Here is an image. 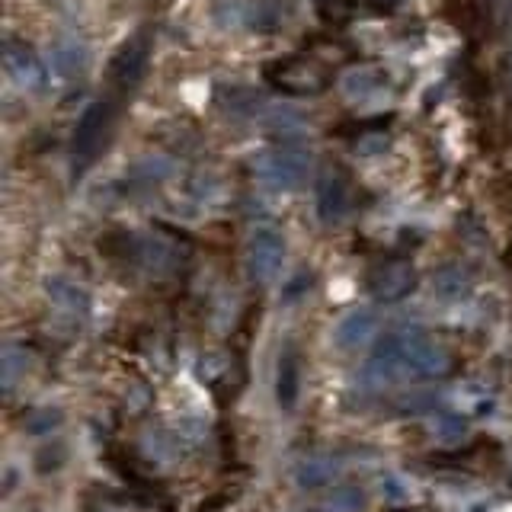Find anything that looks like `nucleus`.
Instances as JSON below:
<instances>
[{
  "label": "nucleus",
  "instance_id": "1",
  "mask_svg": "<svg viewBox=\"0 0 512 512\" xmlns=\"http://www.w3.org/2000/svg\"><path fill=\"white\" fill-rule=\"evenodd\" d=\"M308 170H311V154L298 148V144H276V148H266L253 164L256 180L276 192H292V189L304 186Z\"/></svg>",
  "mask_w": 512,
  "mask_h": 512
},
{
  "label": "nucleus",
  "instance_id": "2",
  "mask_svg": "<svg viewBox=\"0 0 512 512\" xmlns=\"http://www.w3.org/2000/svg\"><path fill=\"white\" fill-rule=\"evenodd\" d=\"M109 128H112V103L109 100H96L80 112L74 135H71L74 176H84V170L103 154L106 141H109Z\"/></svg>",
  "mask_w": 512,
  "mask_h": 512
},
{
  "label": "nucleus",
  "instance_id": "3",
  "mask_svg": "<svg viewBox=\"0 0 512 512\" xmlns=\"http://www.w3.org/2000/svg\"><path fill=\"white\" fill-rule=\"evenodd\" d=\"M263 77L272 90L285 96H320L330 84L324 68L301 55H285V58L269 61L263 68Z\"/></svg>",
  "mask_w": 512,
  "mask_h": 512
},
{
  "label": "nucleus",
  "instance_id": "4",
  "mask_svg": "<svg viewBox=\"0 0 512 512\" xmlns=\"http://www.w3.org/2000/svg\"><path fill=\"white\" fill-rule=\"evenodd\" d=\"M397 336H400V359H404V372H410L416 378H445L455 368L452 352H448L445 346H439L436 340H429L420 327L397 330Z\"/></svg>",
  "mask_w": 512,
  "mask_h": 512
},
{
  "label": "nucleus",
  "instance_id": "5",
  "mask_svg": "<svg viewBox=\"0 0 512 512\" xmlns=\"http://www.w3.org/2000/svg\"><path fill=\"white\" fill-rule=\"evenodd\" d=\"M215 20L231 29L276 32L285 23V10L276 0H221L215 4Z\"/></svg>",
  "mask_w": 512,
  "mask_h": 512
},
{
  "label": "nucleus",
  "instance_id": "6",
  "mask_svg": "<svg viewBox=\"0 0 512 512\" xmlns=\"http://www.w3.org/2000/svg\"><path fill=\"white\" fill-rule=\"evenodd\" d=\"M148 64H151V36L148 32H138V36L122 42V48L109 64L112 87L119 93H132L144 80V74H148Z\"/></svg>",
  "mask_w": 512,
  "mask_h": 512
},
{
  "label": "nucleus",
  "instance_id": "7",
  "mask_svg": "<svg viewBox=\"0 0 512 512\" xmlns=\"http://www.w3.org/2000/svg\"><path fill=\"white\" fill-rule=\"evenodd\" d=\"M125 244H128L125 250L128 260L141 266L144 272H151V276H170V272L183 263L180 247L157 234H128Z\"/></svg>",
  "mask_w": 512,
  "mask_h": 512
},
{
  "label": "nucleus",
  "instance_id": "8",
  "mask_svg": "<svg viewBox=\"0 0 512 512\" xmlns=\"http://www.w3.org/2000/svg\"><path fill=\"white\" fill-rule=\"evenodd\" d=\"M413 288H416V269L410 260H400V256L384 260L368 272V295L375 301H384V304L404 301Z\"/></svg>",
  "mask_w": 512,
  "mask_h": 512
},
{
  "label": "nucleus",
  "instance_id": "9",
  "mask_svg": "<svg viewBox=\"0 0 512 512\" xmlns=\"http://www.w3.org/2000/svg\"><path fill=\"white\" fill-rule=\"evenodd\" d=\"M285 263V237L276 228H256L247 247V272L253 282H272Z\"/></svg>",
  "mask_w": 512,
  "mask_h": 512
},
{
  "label": "nucleus",
  "instance_id": "10",
  "mask_svg": "<svg viewBox=\"0 0 512 512\" xmlns=\"http://www.w3.org/2000/svg\"><path fill=\"white\" fill-rule=\"evenodd\" d=\"M4 64H7V74L10 80L20 90H42L45 80H48V71L42 58L32 52V48L20 39H10L4 45Z\"/></svg>",
  "mask_w": 512,
  "mask_h": 512
},
{
  "label": "nucleus",
  "instance_id": "11",
  "mask_svg": "<svg viewBox=\"0 0 512 512\" xmlns=\"http://www.w3.org/2000/svg\"><path fill=\"white\" fill-rule=\"evenodd\" d=\"M346 212H349V183L336 167H327L317 176V218L324 224H340Z\"/></svg>",
  "mask_w": 512,
  "mask_h": 512
},
{
  "label": "nucleus",
  "instance_id": "12",
  "mask_svg": "<svg viewBox=\"0 0 512 512\" xmlns=\"http://www.w3.org/2000/svg\"><path fill=\"white\" fill-rule=\"evenodd\" d=\"M301 397V359L292 343H285L276 362V400L285 413H292Z\"/></svg>",
  "mask_w": 512,
  "mask_h": 512
},
{
  "label": "nucleus",
  "instance_id": "13",
  "mask_svg": "<svg viewBox=\"0 0 512 512\" xmlns=\"http://www.w3.org/2000/svg\"><path fill=\"white\" fill-rule=\"evenodd\" d=\"M215 106L224 112V116H231L237 122H244V119H253V122H260V112L266 106L263 96H256L250 87H228V84H218L215 87Z\"/></svg>",
  "mask_w": 512,
  "mask_h": 512
},
{
  "label": "nucleus",
  "instance_id": "14",
  "mask_svg": "<svg viewBox=\"0 0 512 512\" xmlns=\"http://www.w3.org/2000/svg\"><path fill=\"white\" fill-rule=\"evenodd\" d=\"M375 330H378V314L372 308H356L336 324L333 336H336V346L352 352V349H362L368 340H372Z\"/></svg>",
  "mask_w": 512,
  "mask_h": 512
},
{
  "label": "nucleus",
  "instance_id": "15",
  "mask_svg": "<svg viewBox=\"0 0 512 512\" xmlns=\"http://www.w3.org/2000/svg\"><path fill=\"white\" fill-rule=\"evenodd\" d=\"M340 90L352 103H368L388 90V77H384L378 68H372V64H359V68H349L340 77Z\"/></svg>",
  "mask_w": 512,
  "mask_h": 512
},
{
  "label": "nucleus",
  "instance_id": "16",
  "mask_svg": "<svg viewBox=\"0 0 512 512\" xmlns=\"http://www.w3.org/2000/svg\"><path fill=\"white\" fill-rule=\"evenodd\" d=\"M45 292H48V298H52L55 308L64 311L71 320H87L90 317V295H87V288H80L77 282L55 276V279L45 282Z\"/></svg>",
  "mask_w": 512,
  "mask_h": 512
},
{
  "label": "nucleus",
  "instance_id": "17",
  "mask_svg": "<svg viewBox=\"0 0 512 512\" xmlns=\"http://www.w3.org/2000/svg\"><path fill=\"white\" fill-rule=\"evenodd\" d=\"M87 61H90L87 45L80 42L77 36H61V39L52 45V68H55V74L64 77V80H74V77L84 74V71H87Z\"/></svg>",
  "mask_w": 512,
  "mask_h": 512
},
{
  "label": "nucleus",
  "instance_id": "18",
  "mask_svg": "<svg viewBox=\"0 0 512 512\" xmlns=\"http://www.w3.org/2000/svg\"><path fill=\"white\" fill-rule=\"evenodd\" d=\"M471 288H474L471 272L458 263H448L432 276V292H436L442 301H464L471 295Z\"/></svg>",
  "mask_w": 512,
  "mask_h": 512
},
{
  "label": "nucleus",
  "instance_id": "19",
  "mask_svg": "<svg viewBox=\"0 0 512 512\" xmlns=\"http://www.w3.org/2000/svg\"><path fill=\"white\" fill-rule=\"evenodd\" d=\"M336 471H340V464H336L333 458H304L301 464H298V471H295V477H298V484L301 487H327L330 480L336 477Z\"/></svg>",
  "mask_w": 512,
  "mask_h": 512
},
{
  "label": "nucleus",
  "instance_id": "20",
  "mask_svg": "<svg viewBox=\"0 0 512 512\" xmlns=\"http://www.w3.org/2000/svg\"><path fill=\"white\" fill-rule=\"evenodd\" d=\"M173 173V164L167 157H148L132 167V183L138 186H160Z\"/></svg>",
  "mask_w": 512,
  "mask_h": 512
},
{
  "label": "nucleus",
  "instance_id": "21",
  "mask_svg": "<svg viewBox=\"0 0 512 512\" xmlns=\"http://www.w3.org/2000/svg\"><path fill=\"white\" fill-rule=\"evenodd\" d=\"M29 368V349L20 343L4 346V391H13V384L26 375Z\"/></svg>",
  "mask_w": 512,
  "mask_h": 512
},
{
  "label": "nucleus",
  "instance_id": "22",
  "mask_svg": "<svg viewBox=\"0 0 512 512\" xmlns=\"http://www.w3.org/2000/svg\"><path fill=\"white\" fill-rule=\"evenodd\" d=\"M365 506V493L359 487H340L330 493V500L320 506V512H359Z\"/></svg>",
  "mask_w": 512,
  "mask_h": 512
},
{
  "label": "nucleus",
  "instance_id": "23",
  "mask_svg": "<svg viewBox=\"0 0 512 512\" xmlns=\"http://www.w3.org/2000/svg\"><path fill=\"white\" fill-rule=\"evenodd\" d=\"M352 10H356V0H320V16L330 23H346Z\"/></svg>",
  "mask_w": 512,
  "mask_h": 512
},
{
  "label": "nucleus",
  "instance_id": "24",
  "mask_svg": "<svg viewBox=\"0 0 512 512\" xmlns=\"http://www.w3.org/2000/svg\"><path fill=\"white\" fill-rule=\"evenodd\" d=\"M308 288H311V272H298V276L285 288V301H298V295L308 292Z\"/></svg>",
  "mask_w": 512,
  "mask_h": 512
},
{
  "label": "nucleus",
  "instance_id": "25",
  "mask_svg": "<svg viewBox=\"0 0 512 512\" xmlns=\"http://www.w3.org/2000/svg\"><path fill=\"white\" fill-rule=\"evenodd\" d=\"M61 423V413H52V410H45L39 420H29V429L32 432H48V429H55Z\"/></svg>",
  "mask_w": 512,
  "mask_h": 512
},
{
  "label": "nucleus",
  "instance_id": "26",
  "mask_svg": "<svg viewBox=\"0 0 512 512\" xmlns=\"http://www.w3.org/2000/svg\"><path fill=\"white\" fill-rule=\"evenodd\" d=\"M372 13H394L397 7H404V0H362Z\"/></svg>",
  "mask_w": 512,
  "mask_h": 512
},
{
  "label": "nucleus",
  "instance_id": "27",
  "mask_svg": "<svg viewBox=\"0 0 512 512\" xmlns=\"http://www.w3.org/2000/svg\"><path fill=\"white\" fill-rule=\"evenodd\" d=\"M404 512H423V509H404Z\"/></svg>",
  "mask_w": 512,
  "mask_h": 512
}]
</instances>
